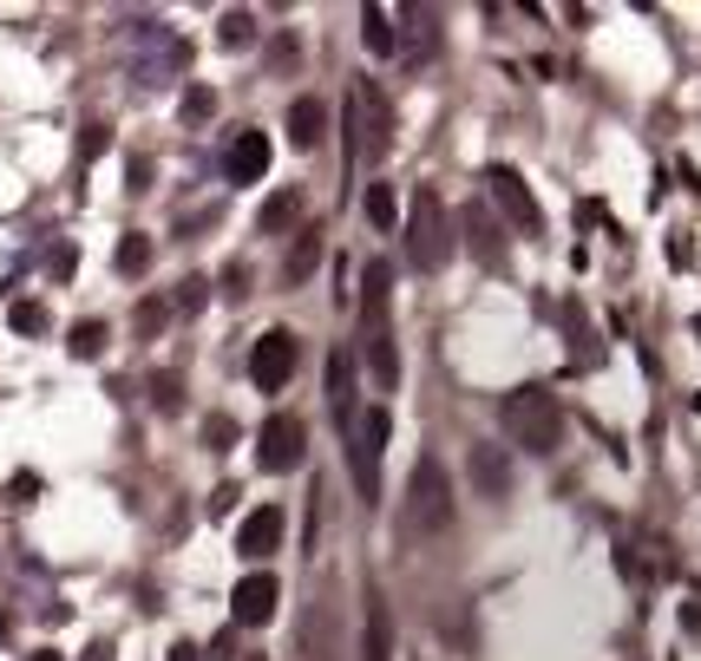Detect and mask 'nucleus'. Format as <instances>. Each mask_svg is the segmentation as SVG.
Wrapping results in <instances>:
<instances>
[{
  "instance_id": "1",
  "label": "nucleus",
  "mask_w": 701,
  "mask_h": 661,
  "mask_svg": "<svg viewBox=\"0 0 701 661\" xmlns=\"http://www.w3.org/2000/svg\"><path fill=\"white\" fill-rule=\"evenodd\" d=\"M387 295H394V269H387V262H367V269H361V354H367V374L394 393V387H400V354H394Z\"/></svg>"
},
{
  "instance_id": "2",
  "label": "nucleus",
  "mask_w": 701,
  "mask_h": 661,
  "mask_svg": "<svg viewBox=\"0 0 701 661\" xmlns=\"http://www.w3.org/2000/svg\"><path fill=\"white\" fill-rule=\"evenodd\" d=\"M499 426L512 433V446H525L538 459L564 446V406H558L551 387H512L505 406H499Z\"/></svg>"
},
{
  "instance_id": "3",
  "label": "nucleus",
  "mask_w": 701,
  "mask_h": 661,
  "mask_svg": "<svg viewBox=\"0 0 701 661\" xmlns=\"http://www.w3.org/2000/svg\"><path fill=\"white\" fill-rule=\"evenodd\" d=\"M400 524H407L413 538H440V531L453 524V485H446V465H440L433 452H427V459L413 465V479H407Z\"/></svg>"
},
{
  "instance_id": "4",
  "label": "nucleus",
  "mask_w": 701,
  "mask_h": 661,
  "mask_svg": "<svg viewBox=\"0 0 701 661\" xmlns=\"http://www.w3.org/2000/svg\"><path fill=\"white\" fill-rule=\"evenodd\" d=\"M446 256H453V229H446V203H440V190H413V203H407V262L420 269V275H433V269H446Z\"/></svg>"
},
{
  "instance_id": "5",
  "label": "nucleus",
  "mask_w": 701,
  "mask_h": 661,
  "mask_svg": "<svg viewBox=\"0 0 701 661\" xmlns=\"http://www.w3.org/2000/svg\"><path fill=\"white\" fill-rule=\"evenodd\" d=\"M125 52H131V66H138V79H144V85L177 79V72H184V59H190V46H184V39L164 26V20H131Z\"/></svg>"
},
{
  "instance_id": "6",
  "label": "nucleus",
  "mask_w": 701,
  "mask_h": 661,
  "mask_svg": "<svg viewBox=\"0 0 701 661\" xmlns=\"http://www.w3.org/2000/svg\"><path fill=\"white\" fill-rule=\"evenodd\" d=\"M348 131H354V157L361 164L387 157V144H394V105H387V92L374 79H361L348 92Z\"/></svg>"
},
{
  "instance_id": "7",
  "label": "nucleus",
  "mask_w": 701,
  "mask_h": 661,
  "mask_svg": "<svg viewBox=\"0 0 701 661\" xmlns=\"http://www.w3.org/2000/svg\"><path fill=\"white\" fill-rule=\"evenodd\" d=\"M387 433H394V413L387 406H367L354 426H348V472H354V492L374 505L381 498V452H387Z\"/></svg>"
},
{
  "instance_id": "8",
  "label": "nucleus",
  "mask_w": 701,
  "mask_h": 661,
  "mask_svg": "<svg viewBox=\"0 0 701 661\" xmlns=\"http://www.w3.org/2000/svg\"><path fill=\"white\" fill-rule=\"evenodd\" d=\"M295 367H302V341H295L289 328H269V334L249 347V380H256L262 393H282V387L295 380Z\"/></svg>"
},
{
  "instance_id": "9",
  "label": "nucleus",
  "mask_w": 701,
  "mask_h": 661,
  "mask_svg": "<svg viewBox=\"0 0 701 661\" xmlns=\"http://www.w3.org/2000/svg\"><path fill=\"white\" fill-rule=\"evenodd\" d=\"M308 459V426L295 413H269L262 433H256V465L262 472H295Z\"/></svg>"
},
{
  "instance_id": "10",
  "label": "nucleus",
  "mask_w": 701,
  "mask_h": 661,
  "mask_svg": "<svg viewBox=\"0 0 701 661\" xmlns=\"http://www.w3.org/2000/svg\"><path fill=\"white\" fill-rule=\"evenodd\" d=\"M486 184H492L499 210H505V216H512V223H518L525 236H538V229H545V210H538V197L525 190V177H518L512 164H492V170H486Z\"/></svg>"
},
{
  "instance_id": "11",
  "label": "nucleus",
  "mask_w": 701,
  "mask_h": 661,
  "mask_svg": "<svg viewBox=\"0 0 701 661\" xmlns=\"http://www.w3.org/2000/svg\"><path fill=\"white\" fill-rule=\"evenodd\" d=\"M276 603H282V583H276L269 570L243 577V583H236V597H230V610H236V629H262V623L276 616Z\"/></svg>"
},
{
  "instance_id": "12",
  "label": "nucleus",
  "mask_w": 701,
  "mask_h": 661,
  "mask_svg": "<svg viewBox=\"0 0 701 661\" xmlns=\"http://www.w3.org/2000/svg\"><path fill=\"white\" fill-rule=\"evenodd\" d=\"M269 138L262 131H236V144H230V157H223V170H230V184H262L269 177Z\"/></svg>"
},
{
  "instance_id": "13",
  "label": "nucleus",
  "mask_w": 701,
  "mask_h": 661,
  "mask_svg": "<svg viewBox=\"0 0 701 661\" xmlns=\"http://www.w3.org/2000/svg\"><path fill=\"white\" fill-rule=\"evenodd\" d=\"M276 544H282V511H276V505H256V511L236 524V551H243V557H269Z\"/></svg>"
},
{
  "instance_id": "14",
  "label": "nucleus",
  "mask_w": 701,
  "mask_h": 661,
  "mask_svg": "<svg viewBox=\"0 0 701 661\" xmlns=\"http://www.w3.org/2000/svg\"><path fill=\"white\" fill-rule=\"evenodd\" d=\"M328 406H335V420H341V433L361 420V406H354V354H328Z\"/></svg>"
},
{
  "instance_id": "15",
  "label": "nucleus",
  "mask_w": 701,
  "mask_h": 661,
  "mask_svg": "<svg viewBox=\"0 0 701 661\" xmlns=\"http://www.w3.org/2000/svg\"><path fill=\"white\" fill-rule=\"evenodd\" d=\"M322 131H328V105H322V98H295V105H289V144H295V151H315Z\"/></svg>"
},
{
  "instance_id": "16",
  "label": "nucleus",
  "mask_w": 701,
  "mask_h": 661,
  "mask_svg": "<svg viewBox=\"0 0 701 661\" xmlns=\"http://www.w3.org/2000/svg\"><path fill=\"white\" fill-rule=\"evenodd\" d=\"M472 485H479L486 498H505V492H512V459H505L499 446H472Z\"/></svg>"
},
{
  "instance_id": "17",
  "label": "nucleus",
  "mask_w": 701,
  "mask_h": 661,
  "mask_svg": "<svg viewBox=\"0 0 701 661\" xmlns=\"http://www.w3.org/2000/svg\"><path fill=\"white\" fill-rule=\"evenodd\" d=\"M315 262H322V223H308V229L295 236V249H289V262H282V282H308Z\"/></svg>"
},
{
  "instance_id": "18",
  "label": "nucleus",
  "mask_w": 701,
  "mask_h": 661,
  "mask_svg": "<svg viewBox=\"0 0 701 661\" xmlns=\"http://www.w3.org/2000/svg\"><path fill=\"white\" fill-rule=\"evenodd\" d=\"M387 649H394V616H387L381 597H367V642H361V661H387Z\"/></svg>"
},
{
  "instance_id": "19",
  "label": "nucleus",
  "mask_w": 701,
  "mask_h": 661,
  "mask_svg": "<svg viewBox=\"0 0 701 661\" xmlns=\"http://www.w3.org/2000/svg\"><path fill=\"white\" fill-rule=\"evenodd\" d=\"M361 39H367V52H394L400 46V26H394V13L387 7H361Z\"/></svg>"
},
{
  "instance_id": "20",
  "label": "nucleus",
  "mask_w": 701,
  "mask_h": 661,
  "mask_svg": "<svg viewBox=\"0 0 701 661\" xmlns=\"http://www.w3.org/2000/svg\"><path fill=\"white\" fill-rule=\"evenodd\" d=\"M466 236H472V249H479V262H499V229H492V216H486V203H472V210H466Z\"/></svg>"
},
{
  "instance_id": "21",
  "label": "nucleus",
  "mask_w": 701,
  "mask_h": 661,
  "mask_svg": "<svg viewBox=\"0 0 701 661\" xmlns=\"http://www.w3.org/2000/svg\"><path fill=\"white\" fill-rule=\"evenodd\" d=\"M217 39H223L230 52L256 46V13H243V7H236V13H223V20H217Z\"/></svg>"
},
{
  "instance_id": "22",
  "label": "nucleus",
  "mask_w": 701,
  "mask_h": 661,
  "mask_svg": "<svg viewBox=\"0 0 701 661\" xmlns=\"http://www.w3.org/2000/svg\"><path fill=\"white\" fill-rule=\"evenodd\" d=\"M112 262H118V275H144V269H151V236H138V229H131V236L118 243V256H112Z\"/></svg>"
},
{
  "instance_id": "23",
  "label": "nucleus",
  "mask_w": 701,
  "mask_h": 661,
  "mask_svg": "<svg viewBox=\"0 0 701 661\" xmlns=\"http://www.w3.org/2000/svg\"><path fill=\"white\" fill-rule=\"evenodd\" d=\"M171 315H177V308H171V302H164V295H144V302H138V315H131V328H138V334H144V341H151V334H157V328H164V321H171Z\"/></svg>"
},
{
  "instance_id": "24",
  "label": "nucleus",
  "mask_w": 701,
  "mask_h": 661,
  "mask_svg": "<svg viewBox=\"0 0 701 661\" xmlns=\"http://www.w3.org/2000/svg\"><path fill=\"white\" fill-rule=\"evenodd\" d=\"M66 347H72V354H79V361H98V354H105V321H79V328H72V341H66Z\"/></svg>"
},
{
  "instance_id": "25",
  "label": "nucleus",
  "mask_w": 701,
  "mask_h": 661,
  "mask_svg": "<svg viewBox=\"0 0 701 661\" xmlns=\"http://www.w3.org/2000/svg\"><path fill=\"white\" fill-rule=\"evenodd\" d=\"M295 216H302L295 190H282V197H269V203H262V229H282V223H295Z\"/></svg>"
},
{
  "instance_id": "26",
  "label": "nucleus",
  "mask_w": 701,
  "mask_h": 661,
  "mask_svg": "<svg viewBox=\"0 0 701 661\" xmlns=\"http://www.w3.org/2000/svg\"><path fill=\"white\" fill-rule=\"evenodd\" d=\"M203 295H210V282H203V275H184V282H177V295H171V308H177V315H197V308H203Z\"/></svg>"
},
{
  "instance_id": "27",
  "label": "nucleus",
  "mask_w": 701,
  "mask_h": 661,
  "mask_svg": "<svg viewBox=\"0 0 701 661\" xmlns=\"http://www.w3.org/2000/svg\"><path fill=\"white\" fill-rule=\"evenodd\" d=\"M210 111H217V92H210V85H190V92H184V118H190V125H203Z\"/></svg>"
},
{
  "instance_id": "28",
  "label": "nucleus",
  "mask_w": 701,
  "mask_h": 661,
  "mask_svg": "<svg viewBox=\"0 0 701 661\" xmlns=\"http://www.w3.org/2000/svg\"><path fill=\"white\" fill-rule=\"evenodd\" d=\"M367 216H374L381 229H394V190H387V184H367Z\"/></svg>"
},
{
  "instance_id": "29",
  "label": "nucleus",
  "mask_w": 701,
  "mask_h": 661,
  "mask_svg": "<svg viewBox=\"0 0 701 661\" xmlns=\"http://www.w3.org/2000/svg\"><path fill=\"white\" fill-rule=\"evenodd\" d=\"M7 321H13L20 334H46V308H39V302H13V315H7Z\"/></svg>"
},
{
  "instance_id": "30",
  "label": "nucleus",
  "mask_w": 701,
  "mask_h": 661,
  "mask_svg": "<svg viewBox=\"0 0 701 661\" xmlns=\"http://www.w3.org/2000/svg\"><path fill=\"white\" fill-rule=\"evenodd\" d=\"M230 439H236V420H230V413H210V420H203V446H210V452H223Z\"/></svg>"
},
{
  "instance_id": "31",
  "label": "nucleus",
  "mask_w": 701,
  "mask_h": 661,
  "mask_svg": "<svg viewBox=\"0 0 701 661\" xmlns=\"http://www.w3.org/2000/svg\"><path fill=\"white\" fill-rule=\"evenodd\" d=\"M177 393H184V380H177V374H157V380H151V400H157V413H177Z\"/></svg>"
},
{
  "instance_id": "32",
  "label": "nucleus",
  "mask_w": 701,
  "mask_h": 661,
  "mask_svg": "<svg viewBox=\"0 0 701 661\" xmlns=\"http://www.w3.org/2000/svg\"><path fill=\"white\" fill-rule=\"evenodd\" d=\"M223 295H230V302H243V295H249V269H243V262H230V269H223Z\"/></svg>"
},
{
  "instance_id": "33",
  "label": "nucleus",
  "mask_w": 701,
  "mask_h": 661,
  "mask_svg": "<svg viewBox=\"0 0 701 661\" xmlns=\"http://www.w3.org/2000/svg\"><path fill=\"white\" fill-rule=\"evenodd\" d=\"M105 144H112V131H105V125H85V131H79V151H85V157H98Z\"/></svg>"
},
{
  "instance_id": "34",
  "label": "nucleus",
  "mask_w": 701,
  "mask_h": 661,
  "mask_svg": "<svg viewBox=\"0 0 701 661\" xmlns=\"http://www.w3.org/2000/svg\"><path fill=\"white\" fill-rule=\"evenodd\" d=\"M236 656H243V649H236V623H230V629L210 642V661H236Z\"/></svg>"
},
{
  "instance_id": "35",
  "label": "nucleus",
  "mask_w": 701,
  "mask_h": 661,
  "mask_svg": "<svg viewBox=\"0 0 701 661\" xmlns=\"http://www.w3.org/2000/svg\"><path fill=\"white\" fill-rule=\"evenodd\" d=\"M164 661H203V649H197V642H171V656Z\"/></svg>"
},
{
  "instance_id": "36",
  "label": "nucleus",
  "mask_w": 701,
  "mask_h": 661,
  "mask_svg": "<svg viewBox=\"0 0 701 661\" xmlns=\"http://www.w3.org/2000/svg\"><path fill=\"white\" fill-rule=\"evenodd\" d=\"M85 661H112V649H105V642H92V649H85Z\"/></svg>"
},
{
  "instance_id": "37",
  "label": "nucleus",
  "mask_w": 701,
  "mask_h": 661,
  "mask_svg": "<svg viewBox=\"0 0 701 661\" xmlns=\"http://www.w3.org/2000/svg\"><path fill=\"white\" fill-rule=\"evenodd\" d=\"M26 661H66V656H59V649H33Z\"/></svg>"
},
{
  "instance_id": "38",
  "label": "nucleus",
  "mask_w": 701,
  "mask_h": 661,
  "mask_svg": "<svg viewBox=\"0 0 701 661\" xmlns=\"http://www.w3.org/2000/svg\"><path fill=\"white\" fill-rule=\"evenodd\" d=\"M236 661H262V656H236Z\"/></svg>"
}]
</instances>
